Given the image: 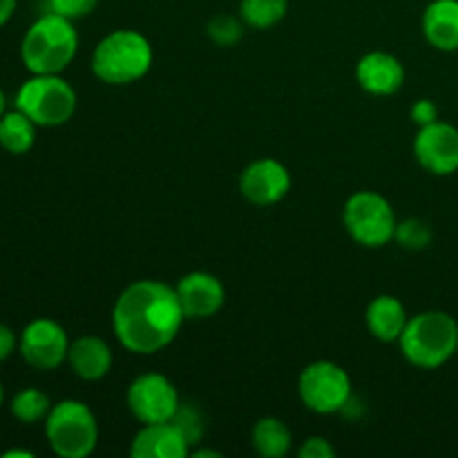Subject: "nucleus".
<instances>
[{
  "label": "nucleus",
  "mask_w": 458,
  "mask_h": 458,
  "mask_svg": "<svg viewBox=\"0 0 458 458\" xmlns=\"http://www.w3.org/2000/svg\"><path fill=\"white\" fill-rule=\"evenodd\" d=\"M183 309L177 289L159 280H139L121 291L112 309V329L123 349L152 356L177 338Z\"/></svg>",
  "instance_id": "nucleus-1"
},
{
  "label": "nucleus",
  "mask_w": 458,
  "mask_h": 458,
  "mask_svg": "<svg viewBox=\"0 0 458 458\" xmlns=\"http://www.w3.org/2000/svg\"><path fill=\"white\" fill-rule=\"evenodd\" d=\"M401 353L419 369H438L458 352V322L445 311H423L407 320Z\"/></svg>",
  "instance_id": "nucleus-2"
},
{
  "label": "nucleus",
  "mask_w": 458,
  "mask_h": 458,
  "mask_svg": "<svg viewBox=\"0 0 458 458\" xmlns=\"http://www.w3.org/2000/svg\"><path fill=\"white\" fill-rule=\"evenodd\" d=\"M79 52V34L67 18L47 12L27 30L21 56L31 74H61Z\"/></svg>",
  "instance_id": "nucleus-3"
},
{
  "label": "nucleus",
  "mask_w": 458,
  "mask_h": 458,
  "mask_svg": "<svg viewBox=\"0 0 458 458\" xmlns=\"http://www.w3.org/2000/svg\"><path fill=\"white\" fill-rule=\"evenodd\" d=\"M152 45L134 30H114L103 36L92 52V72L107 85H130L152 67Z\"/></svg>",
  "instance_id": "nucleus-4"
},
{
  "label": "nucleus",
  "mask_w": 458,
  "mask_h": 458,
  "mask_svg": "<svg viewBox=\"0 0 458 458\" xmlns=\"http://www.w3.org/2000/svg\"><path fill=\"white\" fill-rule=\"evenodd\" d=\"M45 437L61 458H88L97 450L98 423L94 411L81 401H61L45 419Z\"/></svg>",
  "instance_id": "nucleus-5"
},
{
  "label": "nucleus",
  "mask_w": 458,
  "mask_h": 458,
  "mask_svg": "<svg viewBox=\"0 0 458 458\" xmlns=\"http://www.w3.org/2000/svg\"><path fill=\"white\" fill-rule=\"evenodd\" d=\"M16 110L36 125L56 128L67 123L76 110V92L58 74H34L16 94Z\"/></svg>",
  "instance_id": "nucleus-6"
},
{
  "label": "nucleus",
  "mask_w": 458,
  "mask_h": 458,
  "mask_svg": "<svg viewBox=\"0 0 458 458\" xmlns=\"http://www.w3.org/2000/svg\"><path fill=\"white\" fill-rule=\"evenodd\" d=\"M343 222L352 240L367 249L389 244L398 226L392 204L374 191L353 192L344 204Z\"/></svg>",
  "instance_id": "nucleus-7"
},
{
  "label": "nucleus",
  "mask_w": 458,
  "mask_h": 458,
  "mask_svg": "<svg viewBox=\"0 0 458 458\" xmlns=\"http://www.w3.org/2000/svg\"><path fill=\"white\" fill-rule=\"evenodd\" d=\"M300 401L316 414H335L352 403V378L331 360H316L304 367L298 380Z\"/></svg>",
  "instance_id": "nucleus-8"
},
{
  "label": "nucleus",
  "mask_w": 458,
  "mask_h": 458,
  "mask_svg": "<svg viewBox=\"0 0 458 458\" xmlns=\"http://www.w3.org/2000/svg\"><path fill=\"white\" fill-rule=\"evenodd\" d=\"M125 403H128L134 419L143 425L173 420L179 405H182L177 387L161 374L137 376L130 383Z\"/></svg>",
  "instance_id": "nucleus-9"
},
{
  "label": "nucleus",
  "mask_w": 458,
  "mask_h": 458,
  "mask_svg": "<svg viewBox=\"0 0 458 458\" xmlns=\"http://www.w3.org/2000/svg\"><path fill=\"white\" fill-rule=\"evenodd\" d=\"M70 338L58 322L38 318L30 322L21 335V353L34 369L52 371L67 360Z\"/></svg>",
  "instance_id": "nucleus-10"
},
{
  "label": "nucleus",
  "mask_w": 458,
  "mask_h": 458,
  "mask_svg": "<svg viewBox=\"0 0 458 458\" xmlns=\"http://www.w3.org/2000/svg\"><path fill=\"white\" fill-rule=\"evenodd\" d=\"M414 155L420 168L437 177H447L458 170V128L445 121L419 128L414 139Z\"/></svg>",
  "instance_id": "nucleus-11"
},
{
  "label": "nucleus",
  "mask_w": 458,
  "mask_h": 458,
  "mask_svg": "<svg viewBox=\"0 0 458 458\" xmlns=\"http://www.w3.org/2000/svg\"><path fill=\"white\" fill-rule=\"evenodd\" d=\"M291 191V174L277 159H258L240 174V192L255 206H273Z\"/></svg>",
  "instance_id": "nucleus-12"
},
{
  "label": "nucleus",
  "mask_w": 458,
  "mask_h": 458,
  "mask_svg": "<svg viewBox=\"0 0 458 458\" xmlns=\"http://www.w3.org/2000/svg\"><path fill=\"white\" fill-rule=\"evenodd\" d=\"M177 295L186 320H206L224 307L226 291L219 277L206 271H192L177 282Z\"/></svg>",
  "instance_id": "nucleus-13"
},
{
  "label": "nucleus",
  "mask_w": 458,
  "mask_h": 458,
  "mask_svg": "<svg viewBox=\"0 0 458 458\" xmlns=\"http://www.w3.org/2000/svg\"><path fill=\"white\" fill-rule=\"evenodd\" d=\"M191 441L174 420L143 425L132 438L130 454L134 458H186L191 456Z\"/></svg>",
  "instance_id": "nucleus-14"
},
{
  "label": "nucleus",
  "mask_w": 458,
  "mask_h": 458,
  "mask_svg": "<svg viewBox=\"0 0 458 458\" xmlns=\"http://www.w3.org/2000/svg\"><path fill=\"white\" fill-rule=\"evenodd\" d=\"M356 79L367 94L389 97L405 83V67L394 54L369 52L358 61Z\"/></svg>",
  "instance_id": "nucleus-15"
},
{
  "label": "nucleus",
  "mask_w": 458,
  "mask_h": 458,
  "mask_svg": "<svg viewBox=\"0 0 458 458\" xmlns=\"http://www.w3.org/2000/svg\"><path fill=\"white\" fill-rule=\"evenodd\" d=\"M67 362H70L72 371L79 376L81 380L88 383H97V380L106 378L112 369V349L98 335H81L74 343H70V352H67Z\"/></svg>",
  "instance_id": "nucleus-16"
},
{
  "label": "nucleus",
  "mask_w": 458,
  "mask_h": 458,
  "mask_svg": "<svg viewBox=\"0 0 458 458\" xmlns=\"http://www.w3.org/2000/svg\"><path fill=\"white\" fill-rule=\"evenodd\" d=\"M423 36L438 52H458V0H434L428 4Z\"/></svg>",
  "instance_id": "nucleus-17"
},
{
  "label": "nucleus",
  "mask_w": 458,
  "mask_h": 458,
  "mask_svg": "<svg viewBox=\"0 0 458 458\" xmlns=\"http://www.w3.org/2000/svg\"><path fill=\"white\" fill-rule=\"evenodd\" d=\"M407 320H410V316L405 311V304L394 295H378L367 304V329L380 343H398V338L405 331Z\"/></svg>",
  "instance_id": "nucleus-18"
},
{
  "label": "nucleus",
  "mask_w": 458,
  "mask_h": 458,
  "mask_svg": "<svg viewBox=\"0 0 458 458\" xmlns=\"http://www.w3.org/2000/svg\"><path fill=\"white\" fill-rule=\"evenodd\" d=\"M255 452L264 458H282L291 452L293 445V437L284 420L276 419V416H264L253 425V434H250Z\"/></svg>",
  "instance_id": "nucleus-19"
},
{
  "label": "nucleus",
  "mask_w": 458,
  "mask_h": 458,
  "mask_svg": "<svg viewBox=\"0 0 458 458\" xmlns=\"http://www.w3.org/2000/svg\"><path fill=\"white\" fill-rule=\"evenodd\" d=\"M36 141V123L21 110L4 112L0 119V146L12 155H25Z\"/></svg>",
  "instance_id": "nucleus-20"
},
{
  "label": "nucleus",
  "mask_w": 458,
  "mask_h": 458,
  "mask_svg": "<svg viewBox=\"0 0 458 458\" xmlns=\"http://www.w3.org/2000/svg\"><path fill=\"white\" fill-rule=\"evenodd\" d=\"M289 12V0H242L240 18L253 30H271Z\"/></svg>",
  "instance_id": "nucleus-21"
},
{
  "label": "nucleus",
  "mask_w": 458,
  "mask_h": 458,
  "mask_svg": "<svg viewBox=\"0 0 458 458\" xmlns=\"http://www.w3.org/2000/svg\"><path fill=\"white\" fill-rule=\"evenodd\" d=\"M49 410H52L49 398L34 387L22 389V392H18L12 401V414L25 425H34L38 423V420H45L47 419Z\"/></svg>",
  "instance_id": "nucleus-22"
},
{
  "label": "nucleus",
  "mask_w": 458,
  "mask_h": 458,
  "mask_svg": "<svg viewBox=\"0 0 458 458\" xmlns=\"http://www.w3.org/2000/svg\"><path fill=\"white\" fill-rule=\"evenodd\" d=\"M244 25L246 22L242 18L228 16V13H219L213 21L208 22L206 31H208V38L213 40L219 47H233L242 40L244 36Z\"/></svg>",
  "instance_id": "nucleus-23"
},
{
  "label": "nucleus",
  "mask_w": 458,
  "mask_h": 458,
  "mask_svg": "<svg viewBox=\"0 0 458 458\" xmlns=\"http://www.w3.org/2000/svg\"><path fill=\"white\" fill-rule=\"evenodd\" d=\"M394 240L405 250H423L432 244V231H429V226L425 222L411 217L398 224Z\"/></svg>",
  "instance_id": "nucleus-24"
},
{
  "label": "nucleus",
  "mask_w": 458,
  "mask_h": 458,
  "mask_svg": "<svg viewBox=\"0 0 458 458\" xmlns=\"http://www.w3.org/2000/svg\"><path fill=\"white\" fill-rule=\"evenodd\" d=\"M173 420L179 425V429L186 434V438L191 441V445H197V443L201 441V437H204V419H201V414L197 407L183 405L182 403Z\"/></svg>",
  "instance_id": "nucleus-25"
},
{
  "label": "nucleus",
  "mask_w": 458,
  "mask_h": 458,
  "mask_svg": "<svg viewBox=\"0 0 458 458\" xmlns=\"http://www.w3.org/2000/svg\"><path fill=\"white\" fill-rule=\"evenodd\" d=\"M98 0H47V9L52 13L67 18V21H79L89 16L97 9Z\"/></svg>",
  "instance_id": "nucleus-26"
},
{
  "label": "nucleus",
  "mask_w": 458,
  "mask_h": 458,
  "mask_svg": "<svg viewBox=\"0 0 458 458\" xmlns=\"http://www.w3.org/2000/svg\"><path fill=\"white\" fill-rule=\"evenodd\" d=\"M300 458H334L335 450L327 438L322 437H311L302 443V447L298 450Z\"/></svg>",
  "instance_id": "nucleus-27"
},
{
  "label": "nucleus",
  "mask_w": 458,
  "mask_h": 458,
  "mask_svg": "<svg viewBox=\"0 0 458 458\" xmlns=\"http://www.w3.org/2000/svg\"><path fill=\"white\" fill-rule=\"evenodd\" d=\"M411 119H414V123L419 125V128H423V125H429V123H434V121H438L437 103L429 101V98H419V101L411 106Z\"/></svg>",
  "instance_id": "nucleus-28"
},
{
  "label": "nucleus",
  "mask_w": 458,
  "mask_h": 458,
  "mask_svg": "<svg viewBox=\"0 0 458 458\" xmlns=\"http://www.w3.org/2000/svg\"><path fill=\"white\" fill-rule=\"evenodd\" d=\"M13 349H16V335H13L9 327L0 325V362L7 360L13 353Z\"/></svg>",
  "instance_id": "nucleus-29"
},
{
  "label": "nucleus",
  "mask_w": 458,
  "mask_h": 458,
  "mask_svg": "<svg viewBox=\"0 0 458 458\" xmlns=\"http://www.w3.org/2000/svg\"><path fill=\"white\" fill-rule=\"evenodd\" d=\"M16 3L18 0H0V27L13 16V12H16Z\"/></svg>",
  "instance_id": "nucleus-30"
},
{
  "label": "nucleus",
  "mask_w": 458,
  "mask_h": 458,
  "mask_svg": "<svg viewBox=\"0 0 458 458\" xmlns=\"http://www.w3.org/2000/svg\"><path fill=\"white\" fill-rule=\"evenodd\" d=\"M34 454L31 452H25V450H9L4 452L3 458H31Z\"/></svg>",
  "instance_id": "nucleus-31"
},
{
  "label": "nucleus",
  "mask_w": 458,
  "mask_h": 458,
  "mask_svg": "<svg viewBox=\"0 0 458 458\" xmlns=\"http://www.w3.org/2000/svg\"><path fill=\"white\" fill-rule=\"evenodd\" d=\"M191 454L195 456V458H201V456H213V458H219V456H222V454H219V452H215V450H192Z\"/></svg>",
  "instance_id": "nucleus-32"
},
{
  "label": "nucleus",
  "mask_w": 458,
  "mask_h": 458,
  "mask_svg": "<svg viewBox=\"0 0 458 458\" xmlns=\"http://www.w3.org/2000/svg\"><path fill=\"white\" fill-rule=\"evenodd\" d=\"M4 106H7V103H4V94H3V89H0V119H3V114H4Z\"/></svg>",
  "instance_id": "nucleus-33"
},
{
  "label": "nucleus",
  "mask_w": 458,
  "mask_h": 458,
  "mask_svg": "<svg viewBox=\"0 0 458 458\" xmlns=\"http://www.w3.org/2000/svg\"><path fill=\"white\" fill-rule=\"evenodd\" d=\"M3 398H4V392H3V385H0V407H3Z\"/></svg>",
  "instance_id": "nucleus-34"
},
{
  "label": "nucleus",
  "mask_w": 458,
  "mask_h": 458,
  "mask_svg": "<svg viewBox=\"0 0 458 458\" xmlns=\"http://www.w3.org/2000/svg\"><path fill=\"white\" fill-rule=\"evenodd\" d=\"M456 356H458V352H456Z\"/></svg>",
  "instance_id": "nucleus-35"
}]
</instances>
